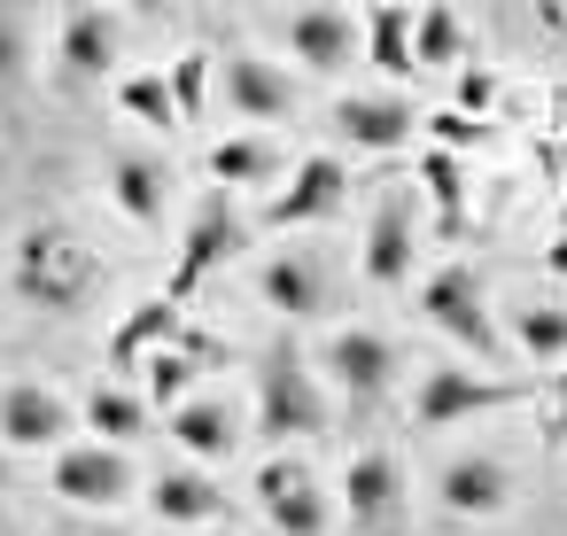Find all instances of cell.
<instances>
[{
    "label": "cell",
    "mask_w": 567,
    "mask_h": 536,
    "mask_svg": "<svg viewBox=\"0 0 567 536\" xmlns=\"http://www.w3.org/2000/svg\"><path fill=\"white\" fill-rule=\"evenodd\" d=\"M257 435L265 443H296V435H327V404L296 358V342H272L265 350V373H257Z\"/></svg>",
    "instance_id": "6da1fadb"
},
{
    "label": "cell",
    "mask_w": 567,
    "mask_h": 536,
    "mask_svg": "<svg viewBox=\"0 0 567 536\" xmlns=\"http://www.w3.org/2000/svg\"><path fill=\"white\" fill-rule=\"evenodd\" d=\"M86 257L55 234V226H32L24 241H17V296L24 303H48V311H79L86 303Z\"/></svg>",
    "instance_id": "7a4b0ae2"
},
{
    "label": "cell",
    "mask_w": 567,
    "mask_h": 536,
    "mask_svg": "<svg viewBox=\"0 0 567 536\" xmlns=\"http://www.w3.org/2000/svg\"><path fill=\"white\" fill-rule=\"evenodd\" d=\"M420 311H427V327H443L458 350H489V342H497L489 296H482V272H474V265H435L427 288H420Z\"/></svg>",
    "instance_id": "3957f363"
},
{
    "label": "cell",
    "mask_w": 567,
    "mask_h": 536,
    "mask_svg": "<svg viewBox=\"0 0 567 536\" xmlns=\"http://www.w3.org/2000/svg\"><path fill=\"white\" fill-rule=\"evenodd\" d=\"M520 396H528L520 381H489V373H466V365H427L412 412H420V427H458V420L497 412V404H520Z\"/></svg>",
    "instance_id": "277c9868"
},
{
    "label": "cell",
    "mask_w": 567,
    "mask_h": 536,
    "mask_svg": "<svg viewBox=\"0 0 567 536\" xmlns=\"http://www.w3.org/2000/svg\"><path fill=\"white\" fill-rule=\"evenodd\" d=\"M257 497H265V513H272L280 536H327V505L334 497L311 482L303 458H265L257 466Z\"/></svg>",
    "instance_id": "5b68a950"
},
{
    "label": "cell",
    "mask_w": 567,
    "mask_h": 536,
    "mask_svg": "<svg viewBox=\"0 0 567 536\" xmlns=\"http://www.w3.org/2000/svg\"><path fill=\"white\" fill-rule=\"evenodd\" d=\"M396 505H404L396 458H389V451H358V458L342 466V520H350V536H381V528L396 520Z\"/></svg>",
    "instance_id": "8992f818"
},
{
    "label": "cell",
    "mask_w": 567,
    "mask_h": 536,
    "mask_svg": "<svg viewBox=\"0 0 567 536\" xmlns=\"http://www.w3.org/2000/svg\"><path fill=\"white\" fill-rule=\"evenodd\" d=\"M319 373H327L342 396H381L389 373H396V350H389V334H373V327H334L327 350H319Z\"/></svg>",
    "instance_id": "52a82bcc"
},
{
    "label": "cell",
    "mask_w": 567,
    "mask_h": 536,
    "mask_svg": "<svg viewBox=\"0 0 567 536\" xmlns=\"http://www.w3.org/2000/svg\"><path fill=\"white\" fill-rule=\"evenodd\" d=\"M241 249V218H234V203H226V187H210L203 203H195V226H187V241H179V265H172V296H187L210 265H226Z\"/></svg>",
    "instance_id": "ba28073f"
},
{
    "label": "cell",
    "mask_w": 567,
    "mask_h": 536,
    "mask_svg": "<svg viewBox=\"0 0 567 536\" xmlns=\"http://www.w3.org/2000/svg\"><path fill=\"white\" fill-rule=\"evenodd\" d=\"M125 489H133L125 451H110V443H63L55 451V497L63 505H117Z\"/></svg>",
    "instance_id": "9c48e42d"
},
{
    "label": "cell",
    "mask_w": 567,
    "mask_h": 536,
    "mask_svg": "<svg viewBox=\"0 0 567 536\" xmlns=\"http://www.w3.org/2000/svg\"><path fill=\"white\" fill-rule=\"evenodd\" d=\"M412 257H420L412 195L389 187V195L373 203V226H365V280H373V288H396V280H412Z\"/></svg>",
    "instance_id": "30bf717a"
},
{
    "label": "cell",
    "mask_w": 567,
    "mask_h": 536,
    "mask_svg": "<svg viewBox=\"0 0 567 536\" xmlns=\"http://www.w3.org/2000/svg\"><path fill=\"white\" fill-rule=\"evenodd\" d=\"M55 435H71V404L48 381H9V389H0V443L55 451Z\"/></svg>",
    "instance_id": "8fae6325"
},
{
    "label": "cell",
    "mask_w": 567,
    "mask_h": 536,
    "mask_svg": "<svg viewBox=\"0 0 567 536\" xmlns=\"http://www.w3.org/2000/svg\"><path fill=\"white\" fill-rule=\"evenodd\" d=\"M412 125H420V117H412L404 94H342V102H334V133H342L350 148H373V156H381V148H404Z\"/></svg>",
    "instance_id": "7c38bea8"
},
{
    "label": "cell",
    "mask_w": 567,
    "mask_h": 536,
    "mask_svg": "<svg viewBox=\"0 0 567 536\" xmlns=\"http://www.w3.org/2000/svg\"><path fill=\"white\" fill-rule=\"evenodd\" d=\"M505 466L489 458V451H458V458H443V474H435V497H443V513H458V520H482V513H505Z\"/></svg>",
    "instance_id": "4fadbf2b"
},
{
    "label": "cell",
    "mask_w": 567,
    "mask_h": 536,
    "mask_svg": "<svg viewBox=\"0 0 567 536\" xmlns=\"http://www.w3.org/2000/svg\"><path fill=\"white\" fill-rule=\"evenodd\" d=\"M110 203H117L133 226H164V210H172L164 164H156L148 148H117V156H110Z\"/></svg>",
    "instance_id": "5bb4252c"
},
{
    "label": "cell",
    "mask_w": 567,
    "mask_h": 536,
    "mask_svg": "<svg viewBox=\"0 0 567 536\" xmlns=\"http://www.w3.org/2000/svg\"><path fill=\"white\" fill-rule=\"evenodd\" d=\"M342 187H350V172H342V156H303L296 164V179L272 195V226H311V218H327L334 203H342Z\"/></svg>",
    "instance_id": "9a60e30c"
},
{
    "label": "cell",
    "mask_w": 567,
    "mask_h": 536,
    "mask_svg": "<svg viewBox=\"0 0 567 536\" xmlns=\"http://www.w3.org/2000/svg\"><path fill=\"white\" fill-rule=\"evenodd\" d=\"M358 40H365V24L342 17V9H303V17L288 24V48H296L303 71H342V63L358 55Z\"/></svg>",
    "instance_id": "2e32d148"
},
{
    "label": "cell",
    "mask_w": 567,
    "mask_h": 536,
    "mask_svg": "<svg viewBox=\"0 0 567 536\" xmlns=\"http://www.w3.org/2000/svg\"><path fill=\"white\" fill-rule=\"evenodd\" d=\"M55 55H63L71 79H102V71L117 63V17H110V9H71V17L55 24Z\"/></svg>",
    "instance_id": "e0dca14e"
},
{
    "label": "cell",
    "mask_w": 567,
    "mask_h": 536,
    "mask_svg": "<svg viewBox=\"0 0 567 536\" xmlns=\"http://www.w3.org/2000/svg\"><path fill=\"white\" fill-rule=\"evenodd\" d=\"M226 102H234L249 125H265V117H288V110H296V86H288L280 63H265V55H234V63H226Z\"/></svg>",
    "instance_id": "ac0fdd59"
},
{
    "label": "cell",
    "mask_w": 567,
    "mask_h": 536,
    "mask_svg": "<svg viewBox=\"0 0 567 536\" xmlns=\"http://www.w3.org/2000/svg\"><path fill=\"white\" fill-rule=\"evenodd\" d=\"M218 505H226L218 482L195 474V466H164V474L148 482V513L172 520V528H179V520H187V528H195V520H218Z\"/></svg>",
    "instance_id": "d6986e66"
},
{
    "label": "cell",
    "mask_w": 567,
    "mask_h": 536,
    "mask_svg": "<svg viewBox=\"0 0 567 536\" xmlns=\"http://www.w3.org/2000/svg\"><path fill=\"white\" fill-rule=\"evenodd\" d=\"M257 288H265V303H272V311H288V319H319V303H327V288H319V272H311V257H303V249L265 257Z\"/></svg>",
    "instance_id": "ffe728a7"
},
{
    "label": "cell",
    "mask_w": 567,
    "mask_h": 536,
    "mask_svg": "<svg viewBox=\"0 0 567 536\" xmlns=\"http://www.w3.org/2000/svg\"><path fill=\"white\" fill-rule=\"evenodd\" d=\"M172 435H179L187 458H226V451H241L234 404H218V396H187V404L172 412Z\"/></svg>",
    "instance_id": "44dd1931"
},
{
    "label": "cell",
    "mask_w": 567,
    "mask_h": 536,
    "mask_svg": "<svg viewBox=\"0 0 567 536\" xmlns=\"http://www.w3.org/2000/svg\"><path fill=\"white\" fill-rule=\"evenodd\" d=\"M79 420H86L94 435H110V451H117V443H141V435H148V396H133V389L102 381V389H86Z\"/></svg>",
    "instance_id": "7402d4cb"
},
{
    "label": "cell",
    "mask_w": 567,
    "mask_h": 536,
    "mask_svg": "<svg viewBox=\"0 0 567 536\" xmlns=\"http://www.w3.org/2000/svg\"><path fill=\"white\" fill-rule=\"evenodd\" d=\"M365 55L389 71V79H412L420 55H412V9H373L365 17Z\"/></svg>",
    "instance_id": "603a6c76"
},
{
    "label": "cell",
    "mask_w": 567,
    "mask_h": 536,
    "mask_svg": "<svg viewBox=\"0 0 567 536\" xmlns=\"http://www.w3.org/2000/svg\"><path fill=\"white\" fill-rule=\"evenodd\" d=\"M412 55H420L427 71H451V63L466 55V24H458L451 9H420V17H412Z\"/></svg>",
    "instance_id": "cb8c5ba5"
},
{
    "label": "cell",
    "mask_w": 567,
    "mask_h": 536,
    "mask_svg": "<svg viewBox=\"0 0 567 536\" xmlns=\"http://www.w3.org/2000/svg\"><path fill=\"white\" fill-rule=\"evenodd\" d=\"M265 172H272V148H265L257 133L210 141V179H218V187H249V179H265Z\"/></svg>",
    "instance_id": "d4e9b609"
},
{
    "label": "cell",
    "mask_w": 567,
    "mask_h": 536,
    "mask_svg": "<svg viewBox=\"0 0 567 536\" xmlns=\"http://www.w3.org/2000/svg\"><path fill=\"white\" fill-rule=\"evenodd\" d=\"M513 342H520L536 365L567 358V311H551V303H520V311H513Z\"/></svg>",
    "instance_id": "484cf974"
},
{
    "label": "cell",
    "mask_w": 567,
    "mask_h": 536,
    "mask_svg": "<svg viewBox=\"0 0 567 536\" xmlns=\"http://www.w3.org/2000/svg\"><path fill=\"white\" fill-rule=\"evenodd\" d=\"M172 327H179V311H172V296H156V303H141V311H133V319L117 327V342H110V358H117V365H133V358H141L148 342H164Z\"/></svg>",
    "instance_id": "4316f807"
},
{
    "label": "cell",
    "mask_w": 567,
    "mask_h": 536,
    "mask_svg": "<svg viewBox=\"0 0 567 536\" xmlns=\"http://www.w3.org/2000/svg\"><path fill=\"white\" fill-rule=\"evenodd\" d=\"M117 102H125L133 117H148V125H179L172 79H148V71H133V79H117Z\"/></svg>",
    "instance_id": "83f0119b"
},
{
    "label": "cell",
    "mask_w": 567,
    "mask_h": 536,
    "mask_svg": "<svg viewBox=\"0 0 567 536\" xmlns=\"http://www.w3.org/2000/svg\"><path fill=\"white\" fill-rule=\"evenodd\" d=\"M420 179H427V195H435V210L458 226V210H466V179H458V164L443 156V148H427L420 156Z\"/></svg>",
    "instance_id": "f1b7e54d"
},
{
    "label": "cell",
    "mask_w": 567,
    "mask_h": 536,
    "mask_svg": "<svg viewBox=\"0 0 567 536\" xmlns=\"http://www.w3.org/2000/svg\"><path fill=\"white\" fill-rule=\"evenodd\" d=\"M203 86H210V55H203V48H187V55L172 63V102H179V117H195V110H203Z\"/></svg>",
    "instance_id": "f546056e"
},
{
    "label": "cell",
    "mask_w": 567,
    "mask_h": 536,
    "mask_svg": "<svg viewBox=\"0 0 567 536\" xmlns=\"http://www.w3.org/2000/svg\"><path fill=\"white\" fill-rule=\"evenodd\" d=\"M187 373H195V365H187L179 350H164V358H156V373H148V396L179 412V404H187Z\"/></svg>",
    "instance_id": "4dcf8cb0"
},
{
    "label": "cell",
    "mask_w": 567,
    "mask_h": 536,
    "mask_svg": "<svg viewBox=\"0 0 567 536\" xmlns=\"http://www.w3.org/2000/svg\"><path fill=\"white\" fill-rule=\"evenodd\" d=\"M427 133H435V148H443V156H451V148H474V141H482V125H474L466 110H435V117H427Z\"/></svg>",
    "instance_id": "1f68e13d"
},
{
    "label": "cell",
    "mask_w": 567,
    "mask_h": 536,
    "mask_svg": "<svg viewBox=\"0 0 567 536\" xmlns=\"http://www.w3.org/2000/svg\"><path fill=\"white\" fill-rule=\"evenodd\" d=\"M17 71H24V17L0 9V86H17Z\"/></svg>",
    "instance_id": "d6a6232c"
},
{
    "label": "cell",
    "mask_w": 567,
    "mask_h": 536,
    "mask_svg": "<svg viewBox=\"0 0 567 536\" xmlns=\"http://www.w3.org/2000/svg\"><path fill=\"white\" fill-rule=\"evenodd\" d=\"M489 102H497V79H489V71H474V63H466V71H458V110H466V117H474V110H489Z\"/></svg>",
    "instance_id": "836d02e7"
},
{
    "label": "cell",
    "mask_w": 567,
    "mask_h": 536,
    "mask_svg": "<svg viewBox=\"0 0 567 536\" xmlns=\"http://www.w3.org/2000/svg\"><path fill=\"white\" fill-rule=\"evenodd\" d=\"M86 536H133V528H86Z\"/></svg>",
    "instance_id": "e575fe53"
},
{
    "label": "cell",
    "mask_w": 567,
    "mask_h": 536,
    "mask_svg": "<svg viewBox=\"0 0 567 536\" xmlns=\"http://www.w3.org/2000/svg\"><path fill=\"white\" fill-rule=\"evenodd\" d=\"M0 482H9V458H0Z\"/></svg>",
    "instance_id": "d590c367"
},
{
    "label": "cell",
    "mask_w": 567,
    "mask_h": 536,
    "mask_svg": "<svg viewBox=\"0 0 567 536\" xmlns=\"http://www.w3.org/2000/svg\"><path fill=\"white\" fill-rule=\"evenodd\" d=\"M210 536H234V528H210Z\"/></svg>",
    "instance_id": "8d00e7d4"
}]
</instances>
